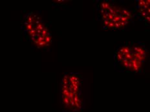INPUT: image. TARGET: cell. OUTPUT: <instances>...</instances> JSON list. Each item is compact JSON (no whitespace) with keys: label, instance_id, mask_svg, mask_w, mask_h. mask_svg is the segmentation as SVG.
<instances>
[{"label":"cell","instance_id":"cell-4","mask_svg":"<svg viewBox=\"0 0 150 112\" xmlns=\"http://www.w3.org/2000/svg\"><path fill=\"white\" fill-rule=\"evenodd\" d=\"M100 12L104 23L112 29L123 27L132 18V14L129 11L117 7L112 3H102Z\"/></svg>","mask_w":150,"mask_h":112},{"label":"cell","instance_id":"cell-1","mask_svg":"<svg viewBox=\"0 0 150 112\" xmlns=\"http://www.w3.org/2000/svg\"><path fill=\"white\" fill-rule=\"evenodd\" d=\"M146 51L142 43L122 45L115 52V63L122 70L138 72L146 60Z\"/></svg>","mask_w":150,"mask_h":112},{"label":"cell","instance_id":"cell-3","mask_svg":"<svg viewBox=\"0 0 150 112\" xmlns=\"http://www.w3.org/2000/svg\"><path fill=\"white\" fill-rule=\"evenodd\" d=\"M21 29L26 38L38 47H43L50 44L51 33L45 23L34 12H29L24 17Z\"/></svg>","mask_w":150,"mask_h":112},{"label":"cell","instance_id":"cell-5","mask_svg":"<svg viewBox=\"0 0 150 112\" xmlns=\"http://www.w3.org/2000/svg\"><path fill=\"white\" fill-rule=\"evenodd\" d=\"M137 16L139 20L149 21V1H140L137 5Z\"/></svg>","mask_w":150,"mask_h":112},{"label":"cell","instance_id":"cell-2","mask_svg":"<svg viewBox=\"0 0 150 112\" xmlns=\"http://www.w3.org/2000/svg\"><path fill=\"white\" fill-rule=\"evenodd\" d=\"M61 97L65 108L76 112L82 110V79L79 74L71 73L65 74L62 82Z\"/></svg>","mask_w":150,"mask_h":112}]
</instances>
